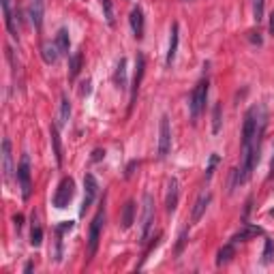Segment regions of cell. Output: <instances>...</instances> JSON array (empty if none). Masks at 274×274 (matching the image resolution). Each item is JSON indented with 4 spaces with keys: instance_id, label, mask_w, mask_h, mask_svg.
<instances>
[{
    "instance_id": "cell-1",
    "label": "cell",
    "mask_w": 274,
    "mask_h": 274,
    "mask_svg": "<svg viewBox=\"0 0 274 274\" xmlns=\"http://www.w3.org/2000/svg\"><path fill=\"white\" fill-rule=\"evenodd\" d=\"M268 125V114L264 105H253L244 114L242 127V165L238 171V182H247L253 174L255 165L259 161V148H262V137Z\"/></svg>"
},
{
    "instance_id": "cell-2",
    "label": "cell",
    "mask_w": 274,
    "mask_h": 274,
    "mask_svg": "<svg viewBox=\"0 0 274 274\" xmlns=\"http://www.w3.org/2000/svg\"><path fill=\"white\" fill-rule=\"evenodd\" d=\"M206 99H208V79H199L197 86L191 92V101H189V110H191V120L197 122L199 114L206 107Z\"/></svg>"
},
{
    "instance_id": "cell-3",
    "label": "cell",
    "mask_w": 274,
    "mask_h": 274,
    "mask_svg": "<svg viewBox=\"0 0 274 274\" xmlns=\"http://www.w3.org/2000/svg\"><path fill=\"white\" fill-rule=\"evenodd\" d=\"M152 223H154V199L150 193H146V195H143V206H141V223H139V240L141 242L148 240Z\"/></svg>"
},
{
    "instance_id": "cell-4",
    "label": "cell",
    "mask_w": 274,
    "mask_h": 274,
    "mask_svg": "<svg viewBox=\"0 0 274 274\" xmlns=\"http://www.w3.org/2000/svg\"><path fill=\"white\" fill-rule=\"evenodd\" d=\"M103 223H105V204L99 208V212L95 214V219H92V223H90V234H88V253H90V257H95V255H97Z\"/></svg>"
},
{
    "instance_id": "cell-5",
    "label": "cell",
    "mask_w": 274,
    "mask_h": 274,
    "mask_svg": "<svg viewBox=\"0 0 274 274\" xmlns=\"http://www.w3.org/2000/svg\"><path fill=\"white\" fill-rule=\"evenodd\" d=\"M73 195H75V182L73 178H62L58 189H56V195H54V206L58 210H64L71 201H73Z\"/></svg>"
},
{
    "instance_id": "cell-6",
    "label": "cell",
    "mask_w": 274,
    "mask_h": 274,
    "mask_svg": "<svg viewBox=\"0 0 274 274\" xmlns=\"http://www.w3.org/2000/svg\"><path fill=\"white\" fill-rule=\"evenodd\" d=\"M17 180H19V189H21V197L28 199L32 195V182H30V156L24 154L17 165Z\"/></svg>"
},
{
    "instance_id": "cell-7",
    "label": "cell",
    "mask_w": 274,
    "mask_h": 274,
    "mask_svg": "<svg viewBox=\"0 0 274 274\" xmlns=\"http://www.w3.org/2000/svg\"><path fill=\"white\" fill-rule=\"evenodd\" d=\"M171 150V129H169V118H161V127H158V158H165Z\"/></svg>"
},
{
    "instance_id": "cell-8",
    "label": "cell",
    "mask_w": 274,
    "mask_h": 274,
    "mask_svg": "<svg viewBox=\"0 0 274 274\" xmlns=\"http://www.w3.org/2000/svg\"><path fill=\"white\" fill-rule=\"evenodd\" d=\"M143 71H146V58H143V54H137V58H135V75H133V86H131V103H129V114L133 112L137 92H139V84H141V79H143Z\"/></svg>"
},
{
    "instance_id": "cell-9",
    "label": "cell",
    "mask_w": 274,
    "mask_h": 274,
    "mask_svg": "<svg viewBox=\"0 0 274 274\" xmlns=\"http://www.w3.org/2000/svg\"><path fill=\"white\" fill-rule=\"evenodd\" d=\"M84 191H86V195H84V201H82V208H79V214H86V210L92 206V201H95L97 193H99V182L92 174L84 176Z\"/></svg>"
},
{
    "instance_id": "cell-10",
    "label": "cell",
    "mask_w": 274,
    "mask_h": 274,
    "mask_svg": "<svg viewBox=\"0 0 274 274\" xmlns=\"http://www.w3.org/2000/svg\"><path fill=\"white\" fill-rule=\"evenodd\" d=\"M2 176L4 182H9L13 176V154H11V139H2Z\"/></svg>"
},
{
    "instance_id": "cell-11",
    "label": "cell",
    "mask_w": 274,
    "mask_h": 274,
    "mask_svg": "<svg viewBox=\"0 0 274 274\" xmlns=\"http://www.w3.org/2000/svg\"><path fill=\"white\" fill-rule=\"evenodd\" d=\"M178 197H180V182L176 178H171L169 184H167V197H165V208H167V212H174L178 208Z\"/></svg>"
},
{
    "instance_id": "cell-12",
    "label": "cell",
    "mask_w": 274,
    "mask_h": 274,
    "mask_svg": "<svg viewBox=\"0 0 274 274\" xmlns=\"http://www.w3.org/2000/svg\"><path fill=\"white\" fill-rule=\"evenodd\" d=\"M0 4H2L6 30H9V34L13 39H17V24H15V15H13V9H11V0H0Z\"/></svg>"
},
{
    "instance_id": "cell-13",
    "label": "cell",
    "mask_w": 274,
    "mask_h": 274,
    "mask_svg": "<svg viewBox=\"0 0 274 274\" xmlns=\"http://www.w3.org/2000/svg\"><path fill=\"white\" fill-rule=\"evenodd\" d=\"M41 58H43V62H45V64H56V62H58V58H60L58 45L52 43V41H45L41 45Z\"/></svg>"
},
{
    "instance_id": "cell-14",
    "label": "cell",
    "mask_w": 274,
    "mask_h": 274,
    "mask_svg": "<svg viewBox=\"0 0 274 274\" xmlns=\"http://www.w3.org/2000/svg\"><path fill=\"white\" fill-rule=\"evenodd\" d=\"M129 24H131V30L137 39L143 37V13L139 6H135V9H131V15H129Z\"/></svg>"
},
{
    "instance_id": "cell-15",
    "label": "cell",
    "mask_w": 274,
    "mask_h": 274,
    "mask_svg": "<svg viewBox=\"0 0 274 274\" xmlns=\"http://www.w3.org/2000/svg\"><path fill=\"white\" fill-rule=\"evenodd\" d=\"M210 199H212L210 193H204V195H199V199L195 201V208H193V212H191V221H193V223H197L201 216H204L208 204H210Z\"/></svg>"
},
{
    "instance_id": "cell-16",
    "label": "cell",
    "mask_w": 274,
    "mask_h": 274,
    "mask_svg": "<svg viewBox=\"0 0 274 274\" xmlns=\"http://www.w3.org/2000/svg\"><path fill=\"white\" fill-rule=\"evenodd\" d=\"M178 24L171 26V39H169V49H167V58H165V64L171 67L174 64V58H176V52H178Z\"/></svg>"
},
{
    "instance_id": "cell-17",
    "label": "cell",
    "mask_w": 274,
    "mask_h": 274,
    "mask_svg": "<svg viewBox=\"0 0 274 274\" xmlns=\"http://www.w3.org/2000/svg\"><path fill=\"white\" fill-rule=\"evenodd\" d=\"M82 62H84V54H82V49H79V52H75L69 58V77L71 79H75L79 75V71H82Z\"/></svg>"
},
{
    "instance_id": "cell-18",
    "label": "cell",
    "mask_w": 274,
    "mask_h": 274,
    "mask_svg": "<svg viewBox=\"0 0 274 274\" xmlns=\"http://www.w3.org/2000/svg\"><path fill=\"white\" fill-rule=\"evenodd\" d=\"M56 45H58V49H60V56H69L71 39H69L67 28H60V30H58V34H56Z\"/></svg>"
},
{
    "instance_id": "cell-19",
    "label": "cell",
    "mask_w": 274,
    "mask_h": 274,
    "mask_svg": "<svg viewBox=\"0 0 274 274\" xmlns=\"http://www.w3.org/2000/svg\"><path fill=\"white\" fill-rule=\"evenodd\" d=\"M69 118H71V103H69V99L62 95V99H60V114H58V122H56V127L62 129L69 122Z\"/></svg>"
},
{
    "instance_id": "cell-20",
    "label": "cell",
    "mask_w": 274,
    "mask_h": 274,
    "mask_svg": "<svg viewBox=\"0 0 274 274\" xmlns=\"http://www.w3.org/2000/svg\"><path fill=\"white\" fill-rule=\"evenodd\" d=\"M135 221V201H127L122 210V229H129Z\"/></svg>"
},
{
    "instance_id": "cell-21",
    "label": "cell",
    "mask_w": 274,
    "mask_h": 274,
    "mask_svg": "<svg viewBox=\"0 0 274 274\" xmlns=\"http://www.w3.org/2000/svg\"><path fill=\"white\" fill-rule=\"evenodd\" d=\"M234 244L229 242V244H225L221 251H219V255H216V266H225V264H229L232 262V257H234Z\"/></svg>"
},
{
    "instance_id": "cell-22",
    "label": "cell",
    "mask_w": 274,
    "mask_h": 274,
    "mask_svg": "<svg viewBox=\"0 0 274 274\" xmlns=\"http://www.w3.org/2000/svg\"><path fill=\"white\" fill-rule=\"evenodd\" d=\"M114 79H116V86H118V88H127V58H120Z\"/></svg>"
},
{
    "instance_id": "cell-23",
    "label": "cell",
    "mask_w": 274,
    "mask_h": 274,
    "mask_svg": "<svg viewBox=\"0 0 274 274\" xmlns=\"http://www.w3.org/2000/svg\"><path fill=\"white\" fill-rule=\"evenodd\" d=\"M30 19L32 24L41 28V19H43V0H32L30 4Z\"/></svg>"
},
{
    "instance_id": "cell-24",
    "label": "cell",
    "mask_w": 274,
    "mask_h": 274,
    "mask_svg": "<svg viewBox=\"0 0 274 274\" xmlns=\"http://www.w3.org/2000/svg\"><path fill=\"white\" fill-rule=\"evenodd\" d=\"M259 234H264V232H262V227H247V229L238 232V234L232 238V244L242 242V240H247V238H251V236H259Z\"/></svg>"
},
{
    "instance_id": "cell-25",
    "label": "cell",
    "mask_w": 274,
    "mask_h": 274,
    "mask_svg": "<svg viewBox=\"0 0 274 274\" xmlns=\"http://www.w3.org/2000/svg\"><path fill=\"white\" fill-rule=\"evenodd\" d=\"M49 133H52V143H54V152H56V161L58 165L62 163V150H60V139H58V127H49Z\"/></svg>"
},
{
    "instance_id": "cell-26",
    "label": "cell",
    "mask_w": 274,
    "mask_h": 274,
    "mask_svg": "<svg viewBox=\"0 0 274 274\" xmlns=\"http://www.w3.org/2000/svg\"><path fill=\"white\" fill-rule=\"evenodd\" d=\"M219 131H221V103H216L212 110V133L216 135Z\"/></svg>"
},
{
    "instance_id": "cell-27",
    "label": "cell",
    "mask_w": 274,
    "mask_h": 274,
    "mask_svg": "<svg viewBox=\"0 0 274 274\" xmlns=\"http://www.w3.org/2000/svg\"><path fill=\"white\" fill-rule=\"evenodd\" d=\"M41 242H43V229L39 225H32V234H30V244L34 249L41 247Z\"/></svg>"
},
{
    "instance_id": "cell-28",
    "label": "cell",
    "mask_w": 274,
    "mask_h": 274,
    "mask_svg": "<svg viewBox=\"0 0 274 274\" xmlns=\"http://www.w3.org/2000/svg\"><path fill=\"white\" fill-rule=\"evenodd\" d=\"M101 6H103V11H105L107 24L114 26V6H112V0H101Z\"/></svg>"
},
{
    "instance_id": "cell-29",
    "label": "cell",
    "mask_w": 274,
    "mask_h": 274,
    "mask_svg": "<svg viewBox=\"0 0 274 274\" xmlns=\"http://www.w3.org/2000/svg\"><path fill=\"white\" fill-rule=\"evenodd\" d=\"M274 259V242L272 240H266V247H264V264H270Z\"/></svg>"
},
{
    "instance_id": "cell-30",
    "label": "cell",
    "mask_w": 274,
    "mask_h": 274,
    "mask_svg": "<svg viewBox=\"0 0 274 274\" xmlns=\"http://www.w3.org/2000/svg\"><path fill=\"white\" fill-rule=\"evenodd\" d=\"M216 165H219V154H210V163H208V169H206V180L212 178Z\"/></svg>"
},
{
    "instance_id": "cell-31",
    "label": "cell",
    "mask_w": 274,
    "mask_h": 274,
    "mask_svg": "<svg viewBox=\"0 0 274 274\" xmlns=\"http://www.w3.org/2000/svg\"><path fill=\"white\" fill-rule=\"evenodd\" d=\"M186 238H189V232H186V229H184V232L180 234V238H178V244H176V255L182 253V249H184V244H186Z\"/></svg>"
},
{
    "instance_id": "cell-32",
    "label": "cell",
    "mask_w": 274,
    "mask_h": 274,
    "mask_svg": "<svg viewBox=\"0 0 274 274\" xmlns=\"http://www.w3.org/2000/svg\"><path fill=\"white\" fill-rule=\"evenodd\" d=\"M255 19L257 21L264 19V0H255Z\"/></svg>"
},
{
    "instance_id": "cell-33",
    "label": "cell",
    "mask_w": 274,
    "mask_h": 274,
    "mask_svg": "<svg viewBox=\"0 0 274 274\" xmlns=\"http://www.w3.org/2000/svg\"><path fill=\"white\" fill-rule=\"evenodd\" d=\"M71 229H73V221H64L62 225H58V227H56V232H58V234L62 236L64 232H71Z\"/></svg>"
},
{
    "instance_id": "cell-34",
    "label": "cell",
    "mask_w": 274,
    "mask_h": 274,
    "mask_svg": "<svg viewBox=\"0 0 274 274\" xmlns=\"http://www.w3.org/2000/svg\"><path fill=\"white\" fill-rule=\"evenodd\" d=\"M137 165H139L137 161H131V163H129V167H127V171H125V176H127V178H131V176H133V169L137 167Z\"/></svg>"
},
{
    "instance_id": "cell-35",
    "label": "cell",
    "mask_w": 274,
    "mask_h": 274,
    "mask_svg": "<svg viewBox=\"0 0 274 274\" xmlns=\"http://www.w3.org/2000/svg\"><path fill=\"white\" fill-rule=\"evenodd\" d=\"M13 223H15V227H17V232H19L21 225H24V216H21V214H15V216H13Z\"/></svg>"
},
{
    "instance_id": "cell-36",
    "label": "cell",
    "mask_w": 274,
    "mask_h": 274,
    "mask_svg": "<svg viewBox=\"0 0 274 274\" xmlns=\"http://www.w3.org/2000/svg\"><path fill=\"white\" fill-rule=\"evenodd\" d=\"M103 156H105V150H95L92 152V161H101Z\"/></svg>"
},
{
    "instance_id": "cell-37",
    "label": "cell",
    "mask_w": 274,
    "mask_h": 274,
    "mask_svg": "<svg viewBox=\"0 0 274 274\" xmlns=\"http://www.w3.org/2000/svg\"><path fill=\"white\" fill-rule=\"evenodd\" d=\"M32 268H34V266H32V262H28L26 266H24V272L28 274V272H32Z\"/></svg>"
},
{
    "instance_id": "cell-38",
    "label": "cell",
    "mask_w": 274,
    "mask_h": 274,
    "mask_svg": "<svg viewBox=\"0 0 274 274\" xmlns=\"http://www.w3.org/2000/svg\"><path fill=\"white\" fill-rule=\"evenodd\" d=\"M270 180L274 178V156H272V163H270V176H268Z\"/></svg>"
},
{
    "instance_id": "cell-39",
    "label": "cell",
    "mask_w": 274,
    "mask_h": 274,
    "mask_svg": "<svg viewBox=\"0 0 274 274\" xmlns=\"http://www.w3.org/2000/svg\"><path fill=\"white\" fill-rule=\"evenodd\" d=\"M270 32L274 34V11H272V15H270Z\"/></svg>"
}]
</instances>
